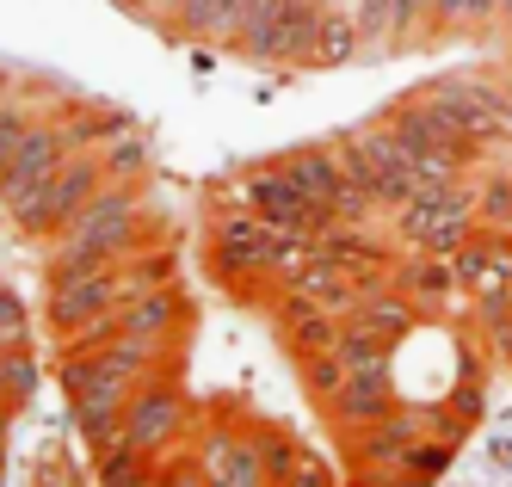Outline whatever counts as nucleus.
Wrapping results in <instances>:
<instances>
[{"label":"nucleus","mask_w":512,"mask_h":487,"mask_svg":"<svg viewBox=\"0 0 512 487\" xmlns=\"http://www.w3.org/2000/svg\"><path fill=\"white\" fill-rule=\"evenodd\" d=\"M7 438H13V414H0V463H7Z\"/></svg>","instance_id":"nucleus-21"},{"label":"nucleus","mask_w":512,"mask_h":487,"mask_svg":"<svg viewBox=\"0 0 512 487\" xmlns=\"http://www.w3.org/2000/svg\"><path fill=\"white\" fill-rule=\"evenodd\" d=\"M321 407V420L327 426H340L346 438L364 432V426H377L383 414H395L401 407V389H395V370H358V377H340V389L315 401Z\"/></svg>","instance_id":"nucleus-10"},{"label":"nucleus","mask_w":512,"mask_h":487,"mask_svg":"<svg viewBox=\"0 0 512 487\" xmlns=\"http://www.w3.org/2000/svg\"><path fill=\"white\" fill-rule=\"evenodd\" d=\"M186 321H192V309H186V296H179V284H161V290H149V296H136V303H124L118 321H112V333L155 346L161 358L179 364V346H186Z\"/></svg>","instance_id":"nucleus-8"},{"label":"nucleus","mask_w":512,"mask_h":487,"mask_svg":"<svg viewBox=\"0 0 512 487\" xmlns=\"http://www.w3.org/2000/svg\"><path fill=\"white\" fill-rule=\"evenodd\" d=\"M93 487H155V457H136L130 444L93 451Z\"/></svg>","instance_id":"nucleus-14"},{"label":"nucleus","mask_w":512,"mask_h":487,"mask_svg":"<svg viewBox=\"0 0 512 487\" xmlns=\"http://www.w3.org/2000/svg\"><path fill=\"white\" fill-rule=\"evenodd\" d=\"M315 25L321 7H309V0H235L229 50L253 62H315Z\"/></svg>","instance_id":"nucleus-4"},{"label":"nucleus","mask_w":512,"mask_h":487,"mask_svg":"<svg viewBox=\"0 0 512 487\" xmlns=\"http://www.w3.org/2000/svg\"><path fill=\"white\" fill-rule=\"evenodd\" d=\"M266 315H272V327H278V346L297 358V364H309V358H327L340 346V333H346V321L340 315H327V309H315V303H303V296H272L266 303Z\"/></svg>","instance_id":"nucleus-12"},{"label":"nucleus","mask_w":512,"mask_h":487,"mask_svg":"<svg viewBox=\"0 0 512 487\" xmlns=\"http://www.w3.org/2000/svg\"><path fill=\"white\" fill-rule=\"evenodd\" d=\"M352 50H358V19L321 7V25H315V62H346Z\"/></svg>","instance_id":"nucleus-16"},{"label":"nucleus","mask_w":512,"mask_h":487,"mask_svg":"<svg viewBox=\"0 0 512 487\" xmlns=\"http://www.w3.org/2000/svg\"><path fill=\"white\" fill-rule=\"evenodd\" d=\"M451 266H457V284L469 290L475 309L506 303V296H512V235L506 229H475L451 253Z\"/></svg>","instance_id":"nucleus-9"},{"label":"nucleus","mask_w":512,"mask_h":487,"mask_svg":"<svg viewBox=\"0 0 512 487\" xmlns=\"http://www.w3.org/2000/svg\"><path fill=\"white\" fill-rule=\"evenodd\" d=\"M75 148H81V130H68V124H31V136H25V148L13 155V167L0 173V210L19 216L62 173V161L75 155Z\"/></svg>","instance_id":"nucleus-7"},{"label":"nucleus","mask_w":512,"mask_h":487,"mask_svg":"<svg viewBox=\"0 0 512 487\" xmlns=\"http://www.w3.org/2000/svg\"><path fill=\"white\" fill-rule=\"evenodd\" d=\"M475 229V192L469 185H432V192H414L408 204L389 210V235L401 253H432V259H451Z\"/></svg>","instance_id":"nucleus-3"},{"label":"nucleus","mask_w":512,"mask_h":487,"mask_svg":"<svg viewBox=\"0 0 512 487\" xmlns=\"http://www.w3.org/2000/svg\"><path fill=\"white\" fill-rule=\"evenodd\" d=\"M389 290H401L408 303L432 321V315H457L469 303V290L457 284V266L451 259H432V253H401L395 272H389ZM475 309V303H469Z\"/></svg>","instance_id":"nucleus-11"},{"label":"nucleus","mask_w":512,"mask_h":487,"mask_svg":"<svg viewBox=\"0 0 512 487\" xmlns=\"http://www.w3.org/2000/svg\"><path fill=\"white\" fill-rule=\"evenodd\" d=\"M346 327L395 352L401 340H408V333H420V327H426V315H420V309H414L401 290H377V296H364V303L352 309V321H346Z\"/></svg>","instance_id":"nucleus-13"},{"label":"nucleus","mask_w":512,"mask_h":487,"mask_svg":"<svg viewBox=\"0 0 512 487\" xmlns=\"http://www.w3.org/2000/svg\"><path fill=\"white\" fill-rule=\"evenodd\" d=\"M198 420H204V414H198L192 389L179 383V370H161V377H149V383L130 395L124 426H118V444H130L136 457L167 463V457H179V451L198 438Z\"/></svg>","instance_id":"nucleus-2"},{"label":"nucleus","mask_w":512,"mask_h":487,"mask_svg":"<svg viewBox=\"0 0 512 487\" xmlns=\"http://www.w3.org/2000/svg\"><path fill=\"white\" fill-rule=\"evenodd\" d=\"M38 352H0V414H19V407L38 395Z\"/></svg>","instance_id":"nucleus-15"},{"label":"nucleus","mask_w":512,"mask_h":487,"mask_svg":"<svg viewBox=\"0 0 512 487\" xmlns=\"http://www.w3.org/2000/svg\"><path fill=\"white\" fill-rule=\"evenodd\" d=\"M31 346V309H25V296L0 278V352H25Z\"/></svg>","instance_id":"nucleus-17"},{"label":"nucleus","mask_w":512,"mask_h":487,"mask_svg":"<svg viewBox=\"0 0 512 487\" xmlns=\"http://www.w3.org/2000/svg\"><path fill=\"white\" fill-rule=\"evenodd\" d=\"M155 487H204V475H198V463H192V451H179V457H167V463H155Z\"/></svg>","instance_id":"nucleus-20"},{"label":"nucleus","mask_w":512,"mask_h":487,"mask_svg":"<svg viewBox=\"0 0 512 487\" xmlns=\"http://www.w3.org/2000/svg\"><path fill=\"white\" fill-rule=\"evenodd\" d=\"M475 216H482L488 229H506L512 222V173H494L488 185H475Z\"/></svg>","instance_id":"nucleus-18"},{"label":"nucleus","mask_w":512,"mask_h":487,"mask_svg":"<svg viewBox=\"0 0 512 487\" xmlns=\"http://www.w3.org/2000/svg\"><path fill=\"white\" fill-rule=\"evenodd\" d=\"M31 124H38V118H25V111H7V105H0V173L13 167V155H19V148H25Z\"/></svg>","instance_id":"nucleus-19"},{"label":"nucleus","mask_w":512,"mask_h":487,"mask_svg":"<svg viewBox=\"0 0 512 487\" xmlns=\"http://www.w3.org/2000/svg\"><path fill=\"white\" fill-rule=\"evenodd\" d=\"M105 179H112V173H105L99 148H75V155L62 161V173H56V179H50L44 192L31 198L13 222H19L25 235H38V241H56V235L68 229V222H75V216L99 198V185H105Z\"/></svg>","instance_id":"nucleus-6"},{"label":"nucleus","mask_w":512,"mask_h":487,"mask_svg":"<svg viewBox=\"0 0 512 487\" xmlns=\"http://www.w3.org/2000/svg\"><path fill=\"white\" fill-rule=\"evenodd\" d=\"M204 487H272V444L266 426L247 420H198V438L186 444Z\"/></svg>","instance_id":"nucleus-5"},{"label":"nucleus","mask_w":512,"mask_h":487,"mask_svg":"<svg viewBox=\"0 0 512 487\" xmlns=\"http://www.w3.org/2000/svg\"><path fill=\"white\" fill-rule=\"evenodd\" d=\"M136 253H149V210H142V192L124 179H105L99 198L50 241V278L56 272H105V266H124Z\"/></svg>","instance_id":"nucleus-1"}]
</instances>
